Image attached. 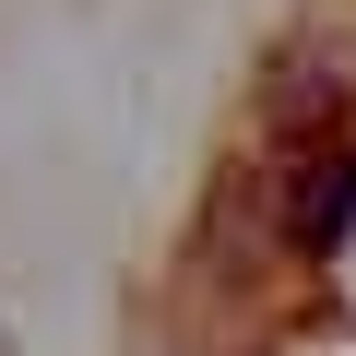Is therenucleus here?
<instances>
[{"mask_svg": "<svg viewBox=\"0 0 356 356\" xmlns=\"http://www.w3.org/2000/svg\"><path fill=\"white\" fill-rule=\"evenodd\" d=\"M285 238L321 261L356 238V143H321V166H297V202H285Z\"/></svg>", "mask_w": 356, "mask_h": 356, "instance_id": "1", "label": "nucleus"}]
</instances>
